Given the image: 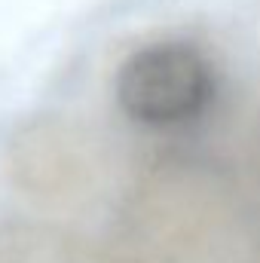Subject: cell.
Wrapping results in <instances>:
<instances>
[{"label":"cell","mask_w":260,"mask_h":263,"mask_svg":"<svg viewBox=\"0 0 260 263\" xmlns=\"http://www.w3.org/2000/svg\"><path fill=\"white\" fill-rule=\"evenodd\" d=\"M214 95L208 59L181 40L132 52L117 73V101L135 123L169 129L196 120Z\"/></svg>","instance_id":"cell-1"}]
</instances>
